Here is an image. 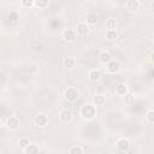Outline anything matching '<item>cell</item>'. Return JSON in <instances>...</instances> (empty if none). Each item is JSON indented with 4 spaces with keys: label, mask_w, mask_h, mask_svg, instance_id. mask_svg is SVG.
<instances>
[{
    "label": "cell",
    "mask_w": 154,
    "mask_h": 154,
    "mask_svg": "<svg viewBox=\"0 0 154 154\" xmlns=\"http://www.w3.org/2000/svg\"><path fill=\"white\" fill-rule=\"evenodd\" d=\"M123 99H124L125 105H129V106H131V105L135 102V95H132V94H130V93L125 94V95L123 96Z\"/></svg>",
    "instance_id": "d4e9b609"
},
{
    "label": "cell",
    "mask_w": 154,
    "mask_h": 154,
    "mask_svg": "<svg viewBox=\"0 0 154 154\" xmlns=\"http://www.w3.org/2000/svg\"><path fill=\"white\" fill-rule=\"evenodd\" d=\"M75 31L77 32L78 36H87L89 34V31H90V26L85 22H81V23L77 24Z\"/></svg>",
    "instance_id": "9c48e42d"
},
{
    "label": "cell",
    "mask_w": 154,
    "mask_h": 154,
    "mask_svg": "<svg viewBox=\"0 0 154 154\" xmlns=\"http://www.w3.org/2000/svg\"><path fill=\"white\" fill-rule=\"evenodd\" d=\"M124 6L129 13H136L141 8V2L140 0H126Z\"/></svg>",
    "instance_id": "5b68a950"
},
{
    "label": "cell",
    "mask_w": 154,
    "mask_h": 154,
    "mask_svg": "<svg viewBox=\"0 0 154 154\" xmlns=\"http://www.w3.org/2000/svg\"><path fill=\"white\" fill-rule=\"evenodd\" d=\"M64 96L69 102H75L79 97V90L76 87H67L64 91Z\"/></svg>",
    "instance_id": "7a4b0ae2"
},
{
    "label": "cell",
    "mask_w": 154,
    "mask_h": 154,
    "mask_svg": "<svg viewBox=\"0 0 154 154\" xmlns=\"http://www.w3.org/2000/svg\"><path fill=\"white\" fill-rule=\"evenodd\" d=\"M76 64H77L76 58H75V57H71V55L64 58V60H63V65H64V67L67 69V70L75 69V67H76Z\"/></svg>",
    "instance_id": "4fadbf2b"
},
{
    "label": "cell",
    "mask_w": 154,
    "mask_h": 154,
    "mask_svg": "<svg viewBox=\"0 0 154 154\" xmlns=\"http://www.w3.org/2000/svg\"><path fill=\"white\" fill-rule=\"evenodd\" d=\"M19 123H20V120L17 116H10L6 119V128L11 131H14L19 128Z\"/></svg>",
    "instance_id": "52a82bcc"
},
{
    "label": "cell",
    "mask_w": 154,
    "mask_h": 154,
    "mask_svg": "<svg viewBox=\"0 0 154 154\" xmlns=\"http://www.w3.org/2000/svg\"><path fill=\"white\" fill-rule=\"evenodd\" d=\"M116 148L118 152L120 153H128L131 148V144H130V141L126 138V137H119L117 141H116Z\"/></svg>",
    "instance_id": "3957f363"
},
{
    "label": "cell",
    "mask_w": 154,
    "mask_h": 154,
    "mask_svg": "<svg viewBox=\"0 0 154 154\" xmlns=\"http://www.w3.org/2000/svg\"><path fill=\"white\" fill-rule=\"evenodd\" d=\"M2 126V120H1V118H0V128Z\"/></svg>",
    "instance_id": "83f0119b"
},
{
    "label": "cell",
    "mask_w": 154,
    "mask_h": 154,
    "mask_svg": "<svg viewBox=\"0 0 154 154\" xmlns=\"http://www.w3.org/2000/svg\"><path fill=\"white\" fill-rule=\"evenodd\" d=\"M105 66H106L105 69H106V71H107L108 73H117V72H119L120 69H122L120 63L117 61V60H113V59H112L109 63H107Z\"/></svg>",
    "instance_id": "ba28073f"
},
{
    "label": "cell",
    "mask_w": 154,
    "mask_h": 154,
    "mask_svg": "<svg viewBox=\"0 0 154 154\" xmlns=\"http://www.w3.org/2000/svg\"><path fill=\"white\" fill-rule=\"evenodd\" d=\"M105 24H106V29H107V30H117V28H118V22H117V19L113 18V17L107 18Z\"/></svg>",
    "instance_id": "2e32d148"
},
{
    "label": "cell",
    "mask_w": 154,
    "mask_h": 154,
    "mask_svg": "<svg viewBox=\"0 0 154 154\" xmlns=\"http://www.w3.org/2000/svg\"><path fill=\"white\" fill-rule=\"evenodd\" d=\"M77 32L75 31V29H66V30H64L63 31V35H61V37H63V40L65 41V42H69V43H71V42H75L76 40H77Z\"/></svg>",
    "instance_id": "8992f818"
},
{
    "label": "cell",
    "mask_w": 154,
    "mask_h": 154,
    "mask_svg": "<svg viewBox=\"0 0 154 154\" xmlns=\"http://www.w3.org/2000/svg\"><path fill=\"white\" fill-rule=\"evenodd\" d=\"M88 78L91 82H99L102 78V72L100 69H91L88 72Z\"/></svg>",
    "instance_id": "7c38bea8"
},
{
    "label": "cell",
    "mask_w": 154,
    "mask_h": 154,
    "mask_svg": "<svg viewBox=\"0 0 154 154\" xmlns=\"http://www.w3.org/2000/svg\"><path fill=\"white\" fill-rule=\"evenodd\" d=\"M67 152H69V154H83L84 153V148L78 146V144H75V146H71Z\"/></svg>",
    "instance_id": "44dd1931"
},
{
    "label": "cell",
    "mask_w": 154,
    "mask_h": 154,
    "mask_svg": "<svg viewBox=\"0 0 154 154\" xmlns=\"http://www.w3.org/2000/svg\"><path fill=\"white\" fill-rule=\"evenodd\" d=\"M18 144H19V147L22 148V149H25L29 144H30V140L28 138V137H20L19 140H18Z\"/></svg>",
    "instance_id": "484cf974"
},
{
    "label": "cell",
    "mask_w": 154,
    "mask_h": 154,
    "mask_svg": "<svg viewBox=\"0 0 154 154\" xmlns=\"http://www.w3.org/2000/svg\"><path fill=\"white\" fill-rule=\"evenodd\" d=\"M23 152L25 154H37V153H40V147L37 144H31L30 143L25 149H23Z\"/></svg>",
    "instance_id": "ac0fdd59"
},
{
    "label": "cell",
    "mask_w": 154,
    "mask_h": 154,
    "mask_svg": "<svg viewBox=\"0 0 154 154\" xmlns=\"http://www.w3.org/2000/svg\"><path fill=\"white\" fill-rule=\"evenodd\" d=\"M97 20H99V17L95 12H89L87 13L85 16V23L89 25V26H94L97 24Z\"/></svg>",
    "instance_id": "9a60e30c"
},
{
    "label": "cell",
    "mask_w": 154,
    "mask_h": 154,
    "mask_svg": "<svg viewBox=\"0 0 154 154\" xmlns=\"http://www.w3.org/2000/svg\"><path fill=\"white\" fill-rule=\"evenodd\" d=\"M7 18H8V20H10L11 23H17V22L19 20V13H18L17 11H11V12L8 13Z\"/></svg>",
    "instance_id": "cb8c5ba5"
},
{
    "label": "cell",
    "mask_w": 154,
    "mask_h": 154,
    "mask_svg": "<svg viewBox=\"0 0 154 154\" xmlns=\"http://www.w3.org/2000/svg\"><path fill=\"white\" fill-rule=\"evenodd\" d=\"M114 93H116V95H118V96H122V97H123L125 94H128V93H129V87H128V84H126V83H124V82H119V83L116 85Z\"/></svg>",
    "instance_id": "8fae6325"
},
{
    "label": "cell",
    "mask_w": 154,
    "mask_h": 154,
    "mask_svg": "<svg viewBox=\"0 0 154 154\" xmlns=\"http://www.w3.org/2000/svg\"><path fill=\"white\" fill-rule=\"evenodd\" d=\"M118 37V34H117V30H106V34H105V38L109 42L112 41H116Z\"/></svg>",
    "instance_id": "ffe728a7"
},
{
    "label": "cell",
    "mask_w": 154,
    "mask_h": 154,
    "mask_svg": "<svg viewBox=\"0 0 154 154\" xmlns=\"http://www.w3.org/2000/svg\"><path fill=\"white\" fill-rule=\"evenodd\" d=\"M146 120L149 125H153L154 124V109L153 108H149L147 112H146Z\"/></svg>",
    "instance_id": "7402d4cb"
},
{
    "label": "cell",
    "mask_w": 154,
    "mask_h": 154,
    "mask_svg": "<svg viewBox=\"0 0 154 154\" xmlns=\"http://www.w3.org/2000/svg\"><path fill=\"white\" fill-rule=\"evenodd\" d=\"M73 119V112L70 108H64L59 112V120L63 124H69Z\"/></svg>",
    "instance_id": "277c9868"
},
{
    "label": "cell",
    "mask_w": 154,
    "mask_h": 154,
    "mask_svg": "<svg viewBox=\"0 0 154 154\" xmlns=\"http://www.w3.org/2000/svg\"><path fill=\"white\" fill-rule=\"evenodd\" d=\"M95 94H102V95H106L107 94V88L103 83H97L96 87H95Z\"/></svg>",
    "instance_id": "603a6c76"
},
{
    "label": "cell",
    "mask_w": 154,
    "mask_h": 154,
    "mask_svg": "<svg viewBox=\"0 0 154 154\" xmlns=\"http://www.w3.org/2000/svg\"><path fill=\"white\" fill-rule=\"evenodd\" d=\"M34 123H35V125L38 126V128H45V126L49 123V119H48V117H47L45 113H38V114L35 117Z\"/></svg>",
    "instance_id": "30bf717a"
},
{
    "label": "cell",
    "mask_w": 154,
    "mask_h": 154,
    "mask_svg": "<svg viewBox=\"0 0 154 154\" xmlns=\"http://www.w3.org/2000/svg\"><path fill=\"white\" fill-rule=\"evenodd\" d=\"M79 116L84 120H94L97 116V106H95L93 102L84 103L79 109Z\"/></svg>",
    "instance_id": "6da1fadb"
},
{
    "label": "cell",
    "mask_w": 154,
    "mask_h": 154,
    "mask_svg": "<svg viewBox=\"0 0 154 154\" xmlns=\"http://www.w3.org/2000/svg\"><path fill=\"white\" fill-rule=\"evenodd\" d=\"M49 5V0H34V6L38 10H45Z\"/></svg>",
    "instance_id": "d6986e66"
},
{
    "label": "cell",
    "mask_w": 154,
    "mask_h": 154,
    "mask_svg": "<svg viewBox=\"0 0 154 154\" xmlns=\"http://www.w3.org/2000/svg\"><path fill=\"white\" fill-rule=\"evenodd\" d=\"M93 103L95 106H103L106 103V96L102 94H95L93 97Z\"/></svg>",
    "instance_id": "e0dca14e"
},
{
    "label": "cell",
    "mask_w": 154,
    "mask_h": 154,
    "mask_svg": "<svg viewBox=\"0 0 154 154\" xmlns=\"http://www.w3.org/2000/svg\"><path fill=\"white\" fill-rule=\"evenodd\" d=\"M20 4L25 8H31L34 6V0H20Z\"/></svg>",
    "instance_id": "4316f807"
},
{
    "label": "cell",
    "mask_w": 154,
    "mask_h": 154,
    "mask_svg": "<svg viewBox=\"0 0 154 154\" xmlns=\"http://www.w3.org/2000/svg\"><path fill=\"white\" fill-rule=\"evenodd\" d=\"M112 59H113V57H112V54L108 51H101L99 53V61L101 64H103V65H106L107 63H109Z\"/></svg>",
    "instance_id": "5bb4252c"
}]
</instances>
